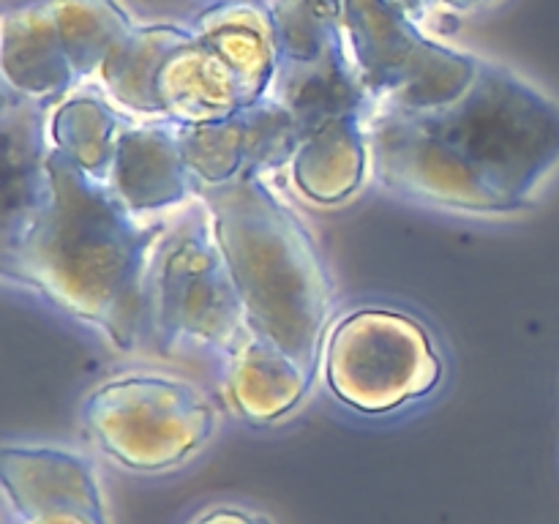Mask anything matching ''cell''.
Masks as SVG:
<instances>
[{
    "label": "cell",
    "mask_w": 559,
    "mask_h": 524,
    "mask_svg": "<svg viewBox=\"0 0 559 524\" xmlns=\"http://www.w3.org/2000/svg\"><path fill=\"white\" fill-rule=\"evenodd\" d=\"M167 229L49 147L41 194L3 227L0 271L129 353L145 333L147 276Z\"/></svg>",
    "instance_id": "1"
},
{
    "label": "cell",
    "mask_w": 559,
    "mask_h": 524,
    "mask_svg": "<svg viewBox=\"0 0 559 524\" xmlns=\"http://www.w3.org/2000/svg\"><path fill=\"white\" fill-rule=\"evenodd\" d=\"M200 202L211 216L249 331L314 371L333 287L306 224L262 175L202 189Z\"/></svg>",
    "instance_id": "2"
},
{
    "label": "cell",
    "mask_w": 559,
    "mask_h": 524,
    "mask_svg": "<svg viewBox=\"0 0 559 524\" xmlns=\"http://www.w3.org/2000/svg\"><path fill=\"white\" fill-rule=\"evenodd\" d=\"M413 118L473 164L516 211L530 207L559 169V104L497 66H480L456 104Z\"/></svg>",
    "instance_id": "3"
},
{
    "label": "cell",
    "mask_w": 559,
    "mask_h": 524,
    "mask_svg": "<svg viewBox=\"0 0 559 524\" xmlns=\"http://www.w3.org/2000/svg\"><path fill=\"white\" fill-rule=\"evenodd\" d=\"M145 333L162 353L194 344L233 355L251 336L205 205L167 229L147 276Z\"/></svg>",
    "instance_id": "4"
},
{
    "label": "cell",
    "mask_w": 559,
    "mask_h": 524,
    "mask_svg": "<svg viewBox=\"0 0 559 524\" xmlns=\"http://www.w3.org/2000/svg\"><path fill=\"white\" fill-rule=\"evenodd\" d=\"M80 420L115 464L147 475L194 458L218 426L216 409L194 382L156 371L104 380L82 402Z\"/></svg>",
    "instance_id": "5"
},
{
    "label": "cell",
    "mask_w": 559,
    "mask_h": 524,
    "mask_svg": "<svg viewBox=\"0 0 559 524\" xmlns=\"http://www.w3.org/2000/svg\"><path fill=\"white\" fill-rule=\"evenodd\" d=\"M322 369L333 396L366 415L418 402L442 380L440 353L424 322L382 306L349 311L331 327Z\"/></svg>",
    "instance_id": "6"
},
{
    "label": "cell",
    "mask_w": 559,
    "mask_h": 524,
    "mask_svg": "<svg viewBox=\"0 0 559 524\" xmlns=\"http://www.w3.org/2000/svg\"><path fill=\"white\" fill-rule=\"evenodd\" d=\"M371 169L393 194L469 216L519 213L473 164L426 131L413 115L377 109L369 123Z\"/></svg>",
    "instance_id": "7"
},
{
    "label": "cell",
    "mask_w": 559,
    "mask_h": 524,
    "mask_svg": "<svg viewBox=\"0 0 559 524\" xmlns=\"http://www.w3.org/2000/svg\"><path fill=\"white\" fill-rule=\"evenodd\" d=\"M298 142L293 115L273 98H262L216 123L180 126L186 164L205 189L289 164Z\"/></svg>",
    "instance_id": "8"
},
{
    "label": "cell",
    "mask_w": 559,
    "mask_h": 524,
    "mask_svg": "<svg viewBox=\"0 0 559 524\" xmlns=\"http://www.w3.org/2000/svg\"><path fill=\"white\" fill-rule=\"evenodd\" d=\"M0 486L16 522L55 511H80L107 524L96 469L69 448L5 442L0 451Z\"/></svg>",
    "instance_id": "9"
},
{
    "label": "cell",
    "mask_w": 559,
    "mask_h": 524,
    "mask_svg": "<svg viewBox=\"0 0 559 524\" xmlns=\"http://www.w3.org/2000/svg\"><path fill=\"white\" fill-rule=\"evenodd\" d=\"M107 183L136 216H153L189 200L200 183L186 164L180 126L173 120L126 126Z\"/></svg>",
    "instance_id": "10"
},
{
    "label": "cell",
    "mask_w": 559,
    "mask_h": 524,
    "mask_svg": "<svg viewBox=\"0 0 559 524\" xmlns=\"http://www.w3.org/2000/svg\"><path fill=\"white\" fill-rule=\"evenodd\" d=\"M162 120L205 126L249 107L235 71L211 47L191 38L164 63L158 74Z\"/></svg>",
    "instance_id": "11"
},
{
    "label": "cell",
    "mask_w": 559,
    "mask_h": 524,
    "mask_svg": "<svg viewBox=\"0 0 559 524\" xmlns=\"http://www.w3.org/2000/svg\"><path fill=\"white\" fill-rule=\"evenodd\" d=\"M271 87L276 91L267 98L293 115L300 140L333 120L364 118L371 98L338 44L317 60L282 63V74H276Z\"/></svg>",
    "instance_id": "12"
},
{
    "label": "cell",
    "mask_w": 559,
    "mask_h": 524,
    "mask_svg": "<svg viewBox=\"0 0 559 524\" xmlns=\"http://www.w3.org/2000/svg\"><path fill=\"white\" fill-rule=\"evenodd\" d=\"M314 371L251 333L238 353L229 355L227 388L240 418L254 426L287 418L306 398Z\"/></svg>",
    "instance_id": "13"
},
{
    "label": "cell",
    "mask_w": 559,
    "mask_h": 524,
    "mask_svg": "<svg viewBox=\"0 0 559 524\" xmlns=\"http://www.w3.org/2000/svg\"><path fill=\"white\" fill-rule=\"evenodd\" d=\"M371 147L364 118H342L311 131L289 162L293 183L317 205H338L364 186Z\"/></svg>",
    "instance_id": "14"
},
{
    "label": "cell",
    "mask_w": 559,
    "mask_h": 524,
    "mask_svg": "<svg viewBox=\"0 0 559 524\" xmlns=\"http://www.w3.org/2000/svg\"><path fill=\"white\" fill-rule=\"evenodd\" d=\"M3 71L22 98H47L66 91L76 71L63 47L52 9H25L5 20Z\"/></svg>",
    "instance_id": "15"
},
{
    "label": "cell",
    "mask_w": 559,
    "mask_h": 524,
    "mask_svg": "<svg viewBox=\"0 0 559 524\" xmlns=\"http://www.w3.org/2000/svg\"><path fill=\"white\" fill-rule=\"evenodd\" d=\"M189 41V33L164 25L131 31L102 66L104 91L112 98L115 107L162 118L158 74H162L164 63Z\"/></svg>",
    "instance_id": "16"
},
{
    "label": "cell",
    "mask_w": 559,
    "mask_h": 524,
    "mask_svg": "<svg viewBox=\"0 0 559 524\" xmlns=\"http://www.w3.org/2000/svg\"><path fill=\"white\" fill-rule=\"evenodd\" d=\"M129 123L131 120L102 98L76 96L55 109L47 126L49 145L63 153L87 178L107 183L120 134Z\"/></svg>",
    "instance_id": "17"
},
{
    "label": "cell",
    "mask_w": 559,
    "mask_h": 524,
    "mask_svg": "<svg viewBox=\"0 0 559 524\" xmlns=\"http://www.w3.org/2000/svg\"><path fill=\"white\" fill-rule=\"evenodd\" d=\"M49 9L76 74L102 69L109 52L131 33L112 0H60Z\"/></svg>",
    "instance_id": "18"
},
{
    "label": "cell",
    "mask_w": 559,
    "mask_h": 524,
    "mask_svg": "<svg viewBox=\"0 0 559 524\" xmlns=\"http://www.w3.org/2000/svg\"><path fill=\"white\" fill-rule=\"evenodd\" d=\"M191 524H273L271 519L262 516V513L246 511L238 505H218L211 511L200 513Z\"/></svg>",
    "instance_id": "19"
},
{
    "label": "cell",
    "mask_w": 559,
    "mask_h": 524,
    "mask_svg": "<svg viewBox=\"0 0 559 524\" xmlns=\"http://www.w3.org/2000/svg\"><path fill=\"white\" fill-rule=\"evenodd\" d=\"M16 524H102V522L80 511H55V513H44V516H36V519H20Z\"/></svg>",
    "instance_id": "20"
}]
</instances>
